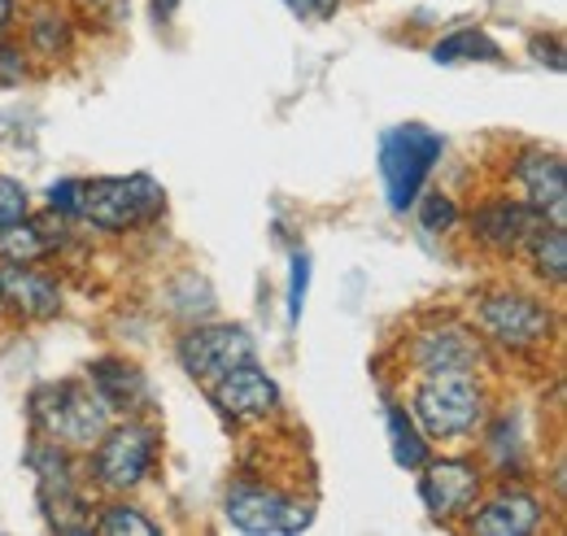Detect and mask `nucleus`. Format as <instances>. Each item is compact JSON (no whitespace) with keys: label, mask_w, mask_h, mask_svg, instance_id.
Returning a JSON list of instances; mask_svg holds the SVG:
<instances>
[{"label":"nucleus","mask_w":567,"mask_h":536,"mask_svg":"<svg viewBox=\"0 0 567 536\" xmlns=\"http://www.w3.org/2000/svg\"><path fill=\"white\" fill-rule=\"evenodd\" d=\"M284 4H288L297 18H315V13H310V0H284Z\"/></svg>","instance_id":"nucleus-28"},{"label":"nucleus","mask_w":567,"mask_h":536,"mask_svg":"<svg viewBox=\"0 0 567 536\" xmlns=\"http://www.w3.org/2000/svg\"><path fill=\"white\" fill-rule=\"evenodd\" d=\"M9 18H13V0H0V31L9 27Z\"/></svg>","instance_id":"nucleus-29"},{"label":"nucleus","mask_w":567,"mask_h":536,"mask_svg":"<svg viewBox=\"0 0 567 536\" xmlns=\"http://www.w3.org/2000/svg\"><path fill=\"white\" fill-rule=\"evenodd\" d=\"M58 245H62V236H49V227L44 223H31V218H18V223H4L0 227V262L35 267Z\"/></svg>","instance_id":"nucleus-16"},{"label":"nucleus","mask_w":567,"mask_h":536,"mask_svg":"<svg viewBox=\"0 0 567 536\" xmlns=\"http://www.w3.org/2000/svg\"><path fill=\"white\" fill-rule=\"evenodd\" d=\"M542 502L533 493H502L494 497L481 515H472V533H485V536H528L537 524H542Z\"/></svg>","instance_id":"nucleus-15"},{"label":"nucleus","mask_w":567,"mask_h":536,"mask_svg":"<svg viewBox=\"0 0 567 536\" xmlns=\"http://www.w3.org/2000/svg\"><path fill=\"white\" fill-rule=\"evenodd\" d=\"M214 405L227 414V419H267L276 405H280V389L267 380V371H258L254 362H240L231 367L227 375L214 380Z\"/></svg>","instance_id":"nucleus-10"},{"label":"nucleus","mask_w":567,"mask_h":536,"mask_svg":"<svg viewBox=\"0 0 567 536\" xmlns=\"http://www.w3.org/2000/svg\"><path fill=\"white\" fill-rule=\"evenodd\" d=\"M441 148H445L441 135L420 127V123H406V127H393V132L380 135V179H384L389 209L406 214L420 202L424 179L432 175Z\"/></svg>","instance_id":"nucleus-3"},{"label":"nucleus","mask_w":567,"mask_h":536,"mask_svg":"<svg viewBox=\"0 0 567 536\" xmlns=\"http://www.w3.org/2000/svg\"><path fill=\"white\" fill-rule=\"evenodd\" d=\"M87 384L110 402V410H123V405H136L144 402V375L132 367V362H114V358H105V362H96L92 371H87Z\"/></svg>","instance_id":"nucleus-17"},{"label":"nucleus","mask_w":567,"mask_h":536,"mask_svg":"<svg viewBox=\"0 0 567 536\" xmlns=\"http://www.w3.org/2000/svg\"><path fill=\"white\" fill-rule=\"evenodd\" d=\"M96 533H110V536H157L162 528L153 519H144L136 506H110L101 519H96Z\"/></svg>","instance_id":"nucleus-22"},{"label":"nucleus","mask_w":567,"mask_h":536,"mask_svg":"<svg viewBox=\"0 0 567 536\" xmlns=\"http://www.w3.org/2000/svg\"><path fill=\"white\" fill-rule=\"evenodd\" d=\"M481 328L489 340H497L502 349H515V353H528V349H542L550 332H555V319L550 310L537 301V297H524V292H494L481 301Z\"/></svg>","instance_id":"nucleus-7"},{"label":"nucleus","mask_w":567,"mask_h":536,"mask_svg":"<svg viewBox=\"0 0 567 536\" xmlns=\"http://www.w3.org/2000/svg\"><path fill=\"white\" fill-rule=\"evenodd\" d=\"M432 58H436L441 66H454V62H472V58H485V62H494L497 44L489 40V35H481V31H458V35H450V40H441V44L432 49Z\"/></svg>","instance_id":"nucleus-20"},{"label":"nucleus","mask_w":567,"mask_h":536,"mask_svg":"<svg viewBox=\"0 0 567 536\" xmlns=\"http://www.w3.org/2000/svg\"><path fill=\"white\" fill-rule=\"evenodd\" d=\"M420 223H424L427 231H450V227L458 223L454 197H445V193H424V202H420Z\"/></svg>","instance_id":"nucleus-23"},{"label":"nucleus","mask_w":567,"mask_h":536,"mask_svg":"<svg viewBox=\"0 0 567 536\" xmlns=\"http://www.w3.org/2000/svg\"><path fill=\"white\" fill-rule=\"evenodd\" d=\"M306 288H310V258H306V254H292V284H288V319H292V323L301 319Z\"/></svg>","instance_id":"nucleus-25"},{"label":"nucleus","mask_w":567,"mask_h":536,"mask_svg":"<svg viewBox=\"0 0 567 536\" xmlns=\"http://www.w3.org/2000/svg\"><path fill=\"white\" fill-rule=\"evenodd\" d=\"M411 414L420 423L427 441H454L481 427L485 419V389L476 380V371H441L424 375V384L415 389Z\"/></svg>","instance_id":"nucleus-2"},{"label":"nucleus","mask_w":567,"mask_h":536,"mask_svg":"<svg viewBox=\"0 0 567 536\" xmlns=\"http://www.w3.org/2000/svg\"><path fill=\"white\" fill-rule=\"evenodd\" d=\"M310 506L292 493L280 488H267V484H231L227 493V524L240 528V533L254 536H284V533H301L310 528Z\"/></svg>","instance_id":"nucleus-5"},{"label":"nucleus","mask_w":567,"mask_h":536,"mask_svg":"<svg viewBox=\"0 0 567 536\" xmlns=\"http://www.w3.org/2000/svg\"><path fill=\"white\" fill-rule=\"evenodd\" d=\"M424 506L432 511V519H458L476 506L481 493V467L467 458H441V463H424V480H420Z\"/></svg>","instance_id":"nucleus-9"},{"label":"nucleus","mask_w":567,"mask_h":536,"mask_svg":"<svg viewBox=\"0 0 567 536\" xmlns=\"http://www.w3.org/2000/svg\"><path fill=\"white\" fill-rule=\"evenodd\" d=\"M153 463H157V432L148 423L105 427L96 441V480L114 493L144 484Z\"/></svg>","instance_id":"nucleus-6"},{"label":"nucleus","mask_w":567,"mask_h":536,"mask_svg":"<svg viewBox=\"0 0 567 536\" xmlns=\"http://www.w3.org/2000/svg\"><path fill=\"white\" fill-rule=\"evenodd\" d=\"M528 245H533V267L542 279H550V284H564L567 279V236H564V223H542L533 236H528Z\"/></svg>","instance_id":"nucleus-19"},{"label":"nucleus","mask_w":567,"mask_h":536,"mask_svg":"<svg viewBox=\"0 0 567 536\" xmlns=\"http://www.w3.org/2000/svg\"><path fill=\"white\" fill-rule=\"evenodd\" d=\"M389 445H393L398 467L420 471L427 463V436L420 432L415 414H406L402 405H389Z\"/></svg>","instance_id":"nucleus-18"},{"label":"nucleus","mask_w":567,"mask_h":536,"mask_svg":"<svg viewBox=\"0 0 567 536\" xmlns=\"http://www.w3.org/2000/svg\"><path fill=\"white\" fill-rule=\"evenodd\" d=\"M31 44L44 53V58H58L71 49V22L58 13V9H40L35 22H31Z\"/></svg>","instance_id":"nucleus-21"},{"label":"nucleus","mask_w":567,"mask_h":536,"mask_svg":"<svg viewBox=\"0 0 567 536\" xmlns=\"http://www.w3.org/2000/svg\"><path fill=\"white\" fill-rule=\"evenodd\" d=\"M31 419L35 427L62 445V450H92L101 441V432L110 427V402L79 380H62V384H44L31 398Z\"/></svg>","instance_id":"nucleus-1"},{"label":"nucleus","mask_w":567,"mask_h":536,"mask_svg":"<svg viewBox=\"0 0 567 536\" xmlns=\"http://www.w3.org/2000/svg\"><path fill=\"white\" fill-rule=\"evenodd\" d=\"M79 193H83V179H62V184H53V188H49V209H53V214H71L74 218Z\"/></svg>","instance_id":"nucleus-26"},{"label":"nucleus","mask_w":567,"mask_h":536,"mask_svg":"<svg viewBox=\"0 0 567 536\" xmlns=\"http://www.w3.org/2000/svg\"><path fill=\"white\" fill-rule=\"evenodd\" d=\"M18 49H0V79H22V70H18Z\"/></svg>","instance_id":"nucleus-27"},{"label":"nucleus","mask_w":567,"mask_h":536,"mask_svg":"<svg viewBox=\"0 0 567 536\" xmlns=\"http://www.w3.org/2000/svg\"><path fill=\"white\" fill-rule=\"evenodd\" d=\"M179 362L193 380L214 384L240 362H254V336L245 328H193L179 340Z\"/></svg>","instance_id":"nucleus-8"},{"label":"nucleus","mask_w":567,"mask_h":536,"mask_svg":"<svg viewBox=\"0 0 567 536\" xmlns=\"http://www.w3.org/2000/svg\"><path fill=\"white\" fill-rule=\"evenodd\" d=\"M515 184L524 188L528 205L546 218V223H564L567 209V166L559 153H524L519 166H515Z\"/></svg>","instance_id":"nucleus-11"},{"label":"nucleus","mask_w":567,"mask_h":536,"mask_svg":"<svg viewBox=\"0 0 567 536\" xmlns=\"http://www.w3.org/2000/svg\"><path fill=\"white\" fill-rule=\"evenodd\" d=\"M0 306H9L22 319H58L62 315V288L40 270L22 267V262H4L0 267Z\"/></svg>","instance_id":"nucleus-13"},{"label":"nucleus","mask_w":567,"mask_h":536,"mask_svg":"<svg viewBox=\"0 0 567 536\" xmlns=\"http://www.w3.org/2000/svg\"><path fill=\"white\" fill-rule=\"evenodd\" d=\"M31 214V193L18 184V179H4L0 175V227L4 223H18V218H27Z\"/></svg>","instance_id":"nucleus-24"},{"label":"nucleus","mask_w":567,"mask_h":536,"mask_svg":"<svg viewBox=\"0 0 567 536\" xmlns=\"http://www.w3.org/2000/svg\"><path fill=\"white\" fill-rule=\"evenodd\" d=\"M411 362L420 367V375H441V371H476L485 362V344L481 336L467 328H432L411 344Z\"/></svg>","instance_id":"nucleus-12"},{"label":"nucleus","mask_w":567,"mask_h":536,"mask_svg":"<svg viewBox=\"0 0 567 536\" xmlns=\"http://www.w3.org/2000/svg\"><path fill=\"white\" fill-rule=\"evenodd\" d=\"M546 218L533 209V205L519 202H489L476 218H472V231L481 245H489L497 254H515L519 245H528V236L542 227Z\"/></svg>","instance_id":"nucleus-14"},{"label":"nucleus","mask_w":567,"mask_h":536,"mask_svg":"<svg viewBox=\"0 0 567 536\" xmlns=\"http://www.w3.org/2000/svg\"><path fill=\"white\" fill-rule=\"evenodd\" d=\"M162 214V188L148 175H127V179H92L79 193L74 218L101 227V231H132Z\"/></svg>","instance_id":"nucleus-4"}]
</instances>
